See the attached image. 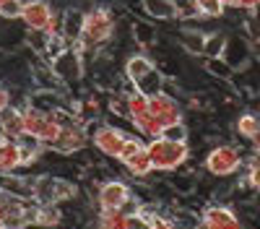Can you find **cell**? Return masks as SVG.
<instances>
[{
    "label": "cell",
    "mask_w": 260,
    "mask_h": 229,
    "mask_svg": "<svg viewBox=\"0 0 260 229\" xmlns=\"http://www.w3.org/2000/svg\"><path fill=\"white\" fill-rule=\"evenodd\" d=\"M146 146V141L138 136V133H127V138H125V146H122V151H120V156H117V161L120 164H125V161H130L141 149Z\"/></svg>",
    "instance_id": "30"
},
{
    "label": "cell",
    "mask_w": 260,
    "mask_h": 229,
    "mask_svg": "<svg viewBox=\"0 0 260 229\" xmlns=\"http://www.w3.org/2000/svg\"><path fill=\"white\" fill-rule=\"evenodd\" d=\"M18 149H21V170H31L34 164L42 161V156L47 154V146L31 138V136H24L18 141Z\"/></svg>",
    "instance_id": "16"
},
{
    "label": "cell",
    "mask_w": 260,
    "mask_h": 229,
    "mask_svg": "<svg viewBox=\"0 0 260 229\" xmlns=\"http://www.w3.org/2000/svg\"><path fill=\"white\" fill-rule=\"evenodd\" d=\"M257 112H260V96H257Z\"/></svg>",
    "instance_id": "44"
},
{
    "label": "cell",
    "mask_w": 260,
    "mask_h": 229,
    "mask_svg": "<svg viewBox=\"0 0 260 229\" xmlns=\"http://www.w3.org/2000/svg\"><path fill=\"white\" fill-rule=\"evenodd\" d=\"M234 133L240 136V138H245V141H252L260 133V112L257 110L242 112L240 117L234 120Z\"/></svg>",
    "instance_id": "22"
},
{
    "label": "cell",
    "mask_w": 260,
    "mask_h": 229,
    "mask_svg": "<svg viewBox=\"0 0 260 229\" xmlns=\"http://www.w3.org/2000/svg\"><path fill=\"white\" fill-rule=\"evenodd\" d=\"M130 31H133V42H136L141 50H148V47L156 45V29L151 26L148 21H133Z\"/></svg>",
    "instance_id": "24"
},
{
    "label": "cell",
    "mask_w": 260,
    "mask_h": 229,
    "mask_svg": "<svg viewBox=\"0 0 260 229\" xmlns=\"http://www.w3.org/2000/svg\"><path fill=\"white\" fill-rule=\"evenodd\" d=\"M130 198H133V187L117 177L104 180L96 187V208L99 211H122Z\"/></svg>",
    "instance_id": "7"
},
{
    "label": "cell",
    "mask_w": 260,
    "mask_h": 229,
    "mask_svg": "<svg viewBox=\"0 0 260 229\" xmlns=\"http://www.w3.org/2000/svg\"><path fill=\"white\" fill-rule=\"evenodd\" d=\"M164 81H167V76H164V73L159 71V66H156L154 71H151V73H148V76H146V78L138 83L136 89H138L141 94H146V96H154V94H161V89H164Z\"/></svg>",
    "instance_id": "25"
},
{
    "label": "cell",
    "mask_w": 260,
    "mask_h": 229,
    "mask_svg": "<svg viewBox=\"0 0 260 229\" xmlns=\"http://www.w3.org/2000/svg\"><path fill=\"white\" fill-rule=\"evenodd\" d=\"M117 34V18L112 13V8L107 6H89L83 13V31H81V42H78V52L86 60V55H96L102 52Z\"/></svg>",
    "instance_id": "1"
},
{
    "label": "cell",
    "mask_w": 260,
    "mask_h": 229,
    "mask_svg": "<svg viewBox=\"0 0 260 229\" xmlns=\"http://www.w3.org/2000/svg\"><path fill=\"white\" fill-rule=\"evenodd\" d=\"M26 45L31 47V52H37L39 57H45L47 45H50V34L47 31H26Z\"/></svg>",
    "instance_id": "32"
},
{
    "label": "cell",
    "mask_w": 260,
    "mask_h": 229,
    "mask_svg": "<svg viewBox=\"0 0 260 229\" xmlns=\"http://www.w3.org/2000/svg\"><path fill=\"white\" fill-rule=\"evenodd\" d=\"M203 167L211 177H219V180L234 177L240 170H245V154L234 143H219L206 154Z\"/></svg>",
    "instance_id": "3"
},
{
    "label": "cell",
    "mask_w": 260,
    "mask_h": 229,
    "mask_svg": "<svg viewBox=\"0 0 260 229\" xmlns=\"http://www.w3.org/2000/svg\"><path fill=\"white\" fill-rule=\"evenodd\" d=\"M86 130H89V136H91V146L102 154V156H107V159H115L117 161V156H120V151H122V146H125V138H127V133L130 130H125V128H120V125H112V122H86Z\"/></svg>",
    "instance_id": "4"
},
{
    "label": "cell",
    "mask_w": 260,
    "mask_h": 229,
    "mask_svg": "<svg viewBox=\"0 0 260 229\" xmlns=\"http://www.w3.org/2000/svg\"><path fill=\"white\" fill-rule=\"evenodd\" d=\"M257 8H260V0H234L232 11H242V13L252 16V13H257Z\"/></svg>",
    "instance_id": "38"
},
{
    "label": "cell",
    "mask_w": 260,
    "mask_h": 229,
    "mask_svg": "<svg viewBox=\"0 0 260 229\" xmlns=\"http://www.w3.org/2000/svg\"><path fill=\"white\" fill-rule=\"evenodd\" d=\"M0 229H3V226H0Z\"/></svg>",
    "instance_id": "46"
},
{
    "label": "cell",
    "mask_w": 260,
    "mask_h": 229,
    "mask_svg": "<svg viewBox=\"0 0 260 229\" xmlns=\"http://www.w3.org/2000/svg\"><path fill=\"white\" fill-rule=\"evenodd\" d=\"M0 143H6V136L3 133H0Z\"/></svg>",
    "instance_id": "43"
},
{
    "label": "cell",
    "mask_w": 260,
    "mask_h": 229,
    "mask_svg": "<svg viewBox=\"0 0 260 229\" xmlns=\"http://www.w3.org/2000/svg\"><path fill=\"white\" fill-rule=\"evenodd\" d=\"M206 37H208V31L185 29V26H182L177 42H180V47H182L187 55H198V57H201V55H203V47H206Z\"/></svg>",
    "instance_id": "23"
},
{
    "label": "cell",
    "mask_w": 260,
    "mask_h": 229,
    "mask_svg": "<svg viewBox=\"0 0 260 229\" xmlns=\"http://www.w3.org/2000/svg\"><path fill=\"white\" fill-rule=\"evenodd\" d=\"M127 112H130V122H136V120L146 117V115L151 112V107H148V96L141 94L138 89H136L133 94H127Z\"/></svg>",
    "instance_id": "26"
},
{
    "label": "cell",
    "mask_w": 260,
    "mask_h": 229,
    "mask_svg": "<svg viewBox=\"0 0 260 229\" xmlns=\"http://www.w3.org/2000/svg\"><path fill=\"white\" fill-rule=\"evenodd\" d=\"M52 13H55V6L50 0H24L21 24H24L26 31H47Z\"/></svg>",
    "instance_id": "10"
},
{
    "label": "cell",
    "mask_w": 260,
    "mask_h": 229,
    "mask_svg": "<svg viewBox=\"0 0 260 229\" xmlns=\"http://www.w3.org/2000/svg\"><path fill=\"white\" fill-rule=\"evenodd\" d=\"M250 143H252V151H257V154H260V133H257V136H255Z\"/></svg>",
    "instance_id": "40"
},
{
    "label": "cell",
    "mask_w": 260,
    "mask_h": 229,
    "mask_svg": "<svg viewBox=\"0 0 260 229\" xmlns=\"http://www.w3.org/2000/svg\"><path fill=\"white\" fill-rule=\"evenodd\" d=\"M62 29H65V11L55 8V13L50 18V26H47V34L50 37H62Z\"/></svg>",
    "instance_id": "37"
},
{
    "label": "cell",
    "mask_w": 260,
    "mask_h": 229,
    "mask_svg": "<svg viewBox=\"0 0 260 229\" xmlns=\"http://www.w3.org/2000/svg\"><path fill=\"white\" fill-rule=\"evenodd\" d=\"M221 57H224V62H226L232 71L247 68L250 60H252V42H250L245 34H229Z\"/></svg>",
    "instance_id": "12"
},
{
    "label": "cell",
    "mask_w": 260,
    "mask_h": 229,
    "mask_svg": "<svg viewBox=\"0 0 260 229\" xmlns=\"http://www.w3.org/2000/svg\"><path fill=\"white\" fill-rule=\"evenodd\" d=\"M156 68V62L151 60L148 55H141V52H136V55H130L127 60H125V68H122V76L127 78V81H133L136 86L138 83Z\"/></svg>",
    "instance_id": "15"
},
{
    "label": "cell",
    "mask_w": 260,
    "mask_h": 229,
    "mask_svg": "<svg viewBox=\"0 0 260 229\" xmlns=\"http://www.w3.org/2000/svg\"><path fill=\"white\" fill-rule=\"evenodd\" d=\"M203 66H206V71L211 76H216L219 81H234V71L224 62V57H206Z\"/></svg>",
    "instance_id": "28"
},
{
    "label": "cell",
    "mask_w": 260,
    "mask_h": 229,
    "mask_svg": "<svg viewBox=\"0 0 260 229\" xmlns=\"http://www.w3.org/2000/svg\"><path fill=\"white\" fill-rule=\"evenodd\" d=\"M219 3H221L224 8H234V0H219Z\"/></svg>",
    "instance_id": "41"
},
{
    "label": "cell",
    "mask_w": 260,
    "mask_h": 229,
    "mask_svg": "<svg viewBox=\"0 0 260 229\" xmlns=\"http://www.w3.org/2000/svg\"><path fill=\"white\" fill-rule=\"evenodd\" d=\"M60 224H62V208L57 203H39L34 226L37 229H60Z\"/></svg>",
    "instance_id": "19"
},
{
    "label": "cell",
    "mask_w": 260,
    "mask_h": 229,
    "mask_svg": "<svg viewBox=\"0 0 260 229\" xmlns=\"http://www.w3.org/2000/svg\"><path fill=\"white\" fill-rule=\"evenodd\" d=\"M89 143H91V136L86 130V122H76V125H68V128L60 130V136L47 146V151L60 154V156H73V154L83 151Z\"/></svg>",
    "instance_id": "6"
},
{
    "label": "cell",
    "mask_w": 260,
    "mask_h": 229,
    "mask_svg": "<svg viewBox=\"0 0 260 229\" xmlns=\"http://www.w3.org/2000/svg\"><path fill=\"white\" fill-rule=\"evenodd\" d=\"M141 8L148 18H156V21H175L177 18L175 0H141Z\"/></svg>",
    "instance_id": "18"
},
{
    "label": "cell",
    "mask_w": 260,
    "mask_h": 229,
    "mask_svg": "<svg viewBox=\"0 0 260 229\" xmlns=\"http://www.w3.org/2000/svg\"><path fill=\"white\" fill-rule=\"evenodd\" d=\"M252 50H260V39H257V42H255V45H252ZM257 55H260V52H257Z\"/></svg>",
    "instance_id": "42"
},
{
    "label": "cell",
    "mask_w": 260,
    "mask_h": 229,
    "mask_svg": "<svg viewBox=\"0 0 260 229\" xmlns=\"http://www.w3.org/2000/svg\"><path fill=\"white\" fill-rule=\"evenodd\" d=\"M187 136H190L187 125H185V122H180V125H169V128H164V136H161V138H167V141H182V143H187Z\"/></svg>",
    "instance_id": "36"
},
{
    "label": "cell",
    "mask_w": 260,
    "mask_h": 229,
    "mask_svg": "<svg viewBox=\"0 0 260 229\" xmlns=\"http://www.w3.org/2000/svg\"><path fill=\"white\" fill-rule=\"evenodd\" d=\"M154 172H177L187 164L190 159V146L182 141H167V138H156L146 143Z\"/></svg>",
    "instance_id": "2"
},
{
    "label": "cell",
    "mask_w": 260,
    "mask_h": 229,
    "mask_svg": "<svg viewBox=\"0 0 260 229\" xmlns=\"http://www.w3.org/2000/svg\"><path fill=\"white\" fill-rule=\"evenodd\" d=\"M143 224H146V229H177V224L172 221L169 216H164V214H151L148 219H143Z\"/></svg>",
    "instance_id": "35"
},
{
    "label": "cell",
    "mask_w": 260,
    "mask_h": 229,
    "mask_svg": "<svg viewBox=\"0 0 260 229\" xmlns=\"http://www.w3.org/2000/svg\"><path fill=\"white\" fill-rule=\"evenodd\" d=\"M21 11H24V0H8V3L0 6V18L21 21Z\"/></svg>",
    "instance_id": "34"
},
{
    "label": "cell",
    "mask_w": 260,
    "mask_h": 229,
    "mask_svg": "<svg viewBox=\"0 0 260 229\" xmlns=\"http://www.w3.org/2000/svg\"><path fill=\"white\" fill-rule=\"evenodd\" d=\"M0 133L6 136V141H21L26 136L24 130V112L18 107H8L6 112H0Z\"/></svg>",
    "instance_id": "14"
},
{
    "label": "cell",
    "mask_w": 260,
    "mask_h": 229,
    "mask_svg": "<svg viewBox=\"0 0 260 229\" xmlns=\"http://www.w3.org/2000/svg\"><path fill=\"white\" fill-rule=\"evenodd\" d=\"M21 112H24V130H26V136L42 141L45 146H50L60 136L62 128L57 125V120L52 117V112H45V110L34 107V104H29V107L21 110Z\"/></svg>",
    "instance_id": "5"
},
{
    "label": "cell",
    "mask_w": 260,
    "mask_h": 229,
    "mask_svg": "<svg viewBox=\"0 0 260 229\" xmlns=\"http://www.w3.org/2000/svg\"><path fill=\"white\" fill-rule=\"evenodd\" d=\"M3 3H8V0H0V6H3Z\"/></svg>",
    "instance_id": "45"
},
{
    "label": "cell",
    "mask_w": 260,
    "mask_h": 229,
    "mask_svg": "<svg viewBox=\"0 0 260 229\" xmlns=\"http://www.w3.org/2000/svg\"><path fill=\"white\" fill-rule=\"evenodd\" d=\"M201 229H245L242 219L237 216L229 206L211 203L201 211Z\"/></svg>",
    "instance_id": "11"
},
{
    "label": "cell",
    "mask_w": 260,
    "mask_h": 229,
    "mask_svg": "<svg viewBox=\"0 0 260 229\" xmlns=\"http://www.w3.org/2000/svg\"><path fill=\"white\" fill-rule=\"evenodd\" d=\"M21 170V149L16 141L0 143V175H13Z\"/></svg>",
    "instance_id": "21"
},
{
    "label": "cell",
    "mask_w": 260,
    "mask_h": 229,
    "mask_svg": "<svg viewBox=\"0 0 260 229\" xmlns=\"http://www.w3.org/2000/svg\"><path fill=\"white\" fill-rule=\"evenodd\" d=\"M242 187H247L252 193H260V164H245Z\"/></svg>",
    "instance_id": "33"
},
{
    "label": "cell",
    "mask_w": 260,
    "mask_h": 229,
    "mask_svg": "<svg viewBox=\"0 0 260 229\" xmlns=\"http://www.w3.org/2000/svg\"><path fill=\"white\" fill-rule=\"evenodd\" d=\"M107 107H110V112H112V115H117V117H122V120H127V122H130V112H127V94H125V91L115 89V91L110 94V102H107Z\"/></svg>",
    "instance_id": "31"
},
{
    "label": "cell",
    "mask_w": 260,
    "mask_h": 229,
    "mask_svg": "<svg viewBox=\"0 0 260 229\" xmlns=\"http://www.w3.org/2000/svg\"><path fill=\"white\" fill-rule=\"evenodd\" d=\"M50 68H52V73L57 76V81L62 83V86H76V83H81V78H83L86 66H83L81 52L73 47L68 52H62L60 57H55L50 62Z\"/></svg>",
    "instance_id": "9"
},
{
    "label": "cell",
    "mask_w": 260,
    "mask_h": 229,
    "mask_svg": "<svg viewBox=\"0 0 260 229\" xmlns=\"http://www.w3.org/2000/svg\"><path fill=\"white\" fill-rule=\"evenodd\" d=\"M148 107H151V115H154L164 128L169 125H180L185 122V107L177 96H169V94H154L148 96Z\"/></svg>",
    "instance_id": "8"
},
{
    "label": "cell",
    "mask_w": 260,
    "mask_h": 229,
    "mask_svg": "<svg viewBox=\"0 0 260 229\" xmlns=\"http://www.w3.org/2000/svg\"><path fill=\"white\" fill-rule=\"evenodd\" d=\"M96 229H146V224L138 216H130L125 211H99L94 216Z\"/></svg>",
    "instance_id": "13"
},
{
    "label": "cell",
    "mask_w": 260,
    "mask_h": 229,
    "mask_svg": "<svg viewBox=\"0 0 260 229\" xmlns=\"http://www.w3.org/2000/svg\"><path fill=\"white\" fill-rule=\"evenodd\" d=\"M8 107H13V91L0 83V112H6Z\"/></svg>",
    "instance_id": "39"
},
{
    "label": "cell",
    "mask_w": 260,
    "mask_h": 229,
    "mask_svg": "<svg viewBox=\"0 0 260 229\" xmlns=\"http://www.w3.org/2000/svg\"><path fill=\"white\" fill-rule=\"evenodd\" d=\"M192 3H195V11H198V16H201V18H208V21L221 18V16L226 13V8L219 3V0H192Z\"/></svg>",
    "instance_id": "29"
},
{
    "label": "cell",
    "mask_w": 260,
    "mask_h": 229,
    "mask_svg": "<svg viewBox=\"0 0 260 229\" xmlns=\"http://www.w3.org/2000/svg\"><path fill=\"white\" fill-rule=\"evenodd\" d=\"M122 167L127 170V175L133 177V180H146V177L154 175V164H151V156H148L146 146H143V149H141L133 159H130V161H125Z\"/></svg>",
    "instance_id": "20"
},
{
    "label": "cell",
    "mask_w": 260,
    "mask_h": 229,
    "mask_svg": "<svg viewBox=\"0 0 260 229\" xmlns=\"http://www.w3.org/2000/svg\"><path fill=\"white\" fill-rule=\"evenodd\" d=\"M83 8L78 6H71V8H65V29H62V37L65 42H68L71 47H78V42H81V31H83Z\"/></svg>",
    "instance_id": "17"
},
{
    "label": "cell",
    "mask_w": 260,
    "mask_h": 229,
    "mask_svg": "<svg viewBox=\"0 0 260 229\" xmlns=\"http://www.w3.org/2000/svg\"><path fill=\"white\" fill-rule=\"evenodd\" d=\"M226 39H229L226 31H208L206 47H203V57H221L224 47H226Z\"/></svg>",
    "instance_id": "27"
}]
</instances>
